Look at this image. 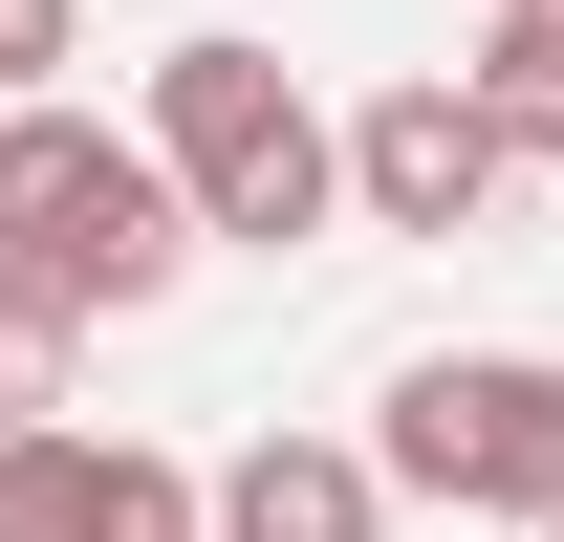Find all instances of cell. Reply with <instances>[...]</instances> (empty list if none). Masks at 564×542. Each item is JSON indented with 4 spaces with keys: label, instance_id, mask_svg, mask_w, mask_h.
<instances>
[{
    "label": "cell",
    "instance_id": "obj_3",
    "mask_svg": "<svg viewBox=\"0 0 564 542\" xmlns=\"http://www.w3.org/2000/svg\"><path fill=\"white\" fill-rule=\"evenodd\" d=\"M391 499H434V521H564V369L543 347H434V369H391Z\"/></svg>",
    "mask_w": 564,
    "mask_h": 542
},
{
    "label": "cell",
    "instance_id": "obj_5",
    "mask_svg": "<svg viewBox=\"0 0 564 542\" xmlns=\"http://www.w3.org/2000/svg\"><path fill=\"white\" fill-rule=\"evenodd\" d=\"M0 542H217V477L109 412H44V434H0Z\"/></svg>",
    "mask_w": 564,
    "mask_h": 542
},
{
    "label": "cell",
    "instance_id": "obj_6",
    "mask_svg": "<svg viewBox=\"0 0 564 542\" xmlns=\"http://www.w3.org/2000/svg\"><path fill=\"white\" fill-rule=\"evenodd\" d=\"M217 542H391V456H348V434H239V456H217Z\"/></svg>",
    "mask_w": 564,
    "mask_h": 542
},
{
    "label": "cell",
    "instance_id": "obj_10",
    "mask_svg": "<svg viewBox=\"0 0 564 542\" xmlns=\"http://www.w3.org/2000/svg\"><path fill=\"white\" fill-rule=\"evenodd\" d=\"M543 542H564V521H543Z\"/></svg>",
    "mask_w": 564,
    "mask_h": 542
},
{
    "label": "cell",
    "instance_id": "obj_4",
    "mask_svg": "<svg viewBox=\"0 0 564 542\" xmlns=\"http://www.w3.org/2000/svg\"><path fill=\"white\" fill-rule=\"evenodd\" d=\"M499 174H521V131L478 109V66H413V87L348 109V217H369V239H478Z\"/></svg>",
    "mask_w": 564,
    "mask_h": 542
},
{
    "label": "cell",
    "instance_id": "obj_1",
    "mask_svg": "<svg viewBox=\"0 0 564 542\" xmlns=\"http://www.w3.org/2000/svg\"><path fill=\"white\" fill-rule=\"evenodd\" d=\"M0 239L66 282L87 326H131V304H174V282H196L217 217H196V174H174L152 131H109V109H44V87H22V109H0Z\"/></svg>",
    "mask_w": 564,
    "mask_h": 542
},
{
    "label": "cell",
    "instance_id": "obj_8",
    "mask_svg": "<svg viewBox=\"0 0 564 542\" xmlns=\"http://www.w3.org/2000/svg\"><path fill=\"white\" fill-rule=\"evenodd\" d=\"M478 109L521 152H564V0H499V22H478Z\"/></svg>",
    "mask_w": 564,
    "mask_h": 542
},
{
    "label": "cell",
    "instance_id": "obj_9",
    "mask_svg": "<svg viewBox=\"0 0 564 542\" xmlns=\"http://www.w3.org/2000/svg\"><path fill=\"white\" fill-rule=\"evenodd\" d=\"M66 44H87V0H0V109H22V87L66 66Z\"/></svg>",
    "mask_w": 564,
    "mask_h": 542
},
{
    "label": "cell",
    "instance_id": "obj_2",
    "mask_svg": "<svg viewBox=\"0 0 564 542\" xmlns=\"http://www.w3.org/2000/svg\"><path fill=\"white\" fill-rule=\"evenodd\" d=\"M152 152L196 174V217L217 239H326L348 217V131L282 87V44H239V22H196V44H152Z\"/></svg>",
    "mask_w": 564,
    "mask_h": 542
},
{
    "label": "cell",
    "instance_id": "obj_7",
    "mask_svg": "<svg viewBox=\"0 0 564 542\" xmlns=\"http://www.w3.org/2000/svg\"><path fill=\"white\" fill-rule=\"evenodd\" d=\"M66 369H87V304L0 239V434H44V412H66Z\"/></svg>",
    "mask_w": 564,
    "mask_h": 542
}]
</instances>
